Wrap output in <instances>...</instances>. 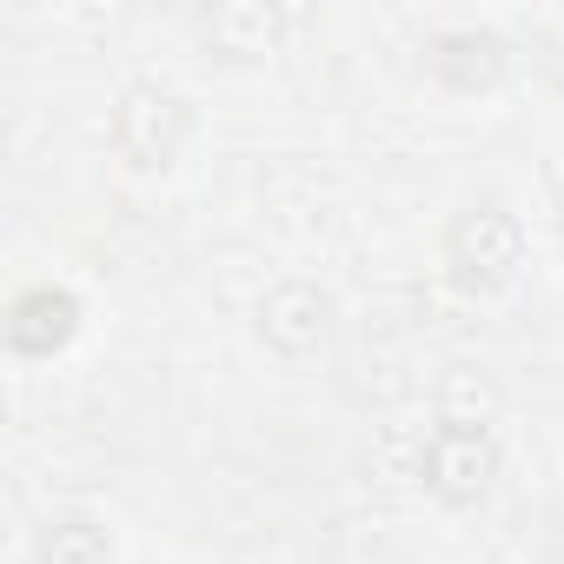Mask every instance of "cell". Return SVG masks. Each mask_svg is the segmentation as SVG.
I'll return each mask as SVG.
<instances>
[{"mask_svg":"<svg viewBox=\"0 0 564 564\" xmlns=\"http://www.w3.org/2000/svg\"><path fill=\"white\" fill-rule=\"evenodd\" d=\"M286 28H300L293 8H252V0H239V8H213V14H206V34H213L226 54H265Z\"/></svg>","mask_w":564,"mask_h":564,"instance_id":"obj_7","label":"cell"},{"mask_svg":"<svg viewBox=\"0 0 564 564\" xmlns=\"http://www.w3.org/2000/svg\"><path fill=\"white\" fill-rule=\"evenodd\" d=\"M432 74L452 87V94H491L505 74H511V47L505 34L491 28H452L432 41Z\"/></svg>","mask_w":564,"mask_h":564,"instance_id":"obj_6","label":"cell"},{"mask_svg":"<svg viewBox=\"0 0 564 564\" xmlns=\"http://www.w3.org/2000/svg\"><path fill=\"white\" fill-rule=\"evenodd\" d=\"M498 465H505V452H498L491 425H478V419H445V425H432V438H425V452H419L425 491H432L438 505H452V511L485 505V491L498 485Z\"/></svg>","mask_w":564,"mask_h":564,"instance_id":"obj_3","label":"cell"},{"mask_svg":"<svg viewBox=\"0 0 564 564\" xmlns=\"http://www.w3.org/2000/svg\"><path fill=\"white\" fill-rule=\"evenodd\" d=\"M34 564H113V538L100 518H47L34 531Z\"/></svg>","mask_w":564,"mask_h":564,"instance_id":"obj_8","label":"cell"},{"mask_svg":"<svg viewBox=\"0 0 564 564\" xmlns=\"http://www.w3.org/2000/svg\"><path fill=\"white\" fill-rule=\"evenodd\" d=\"M445 265H452V279H458L465 293L511 286L518 265H524V219L511 206H498V199L465 206L452 219V232H445Z\"/></svg>","mask_w":564,"mask_h":564,"instance_id":"obj_2","label":"cell"},{"mask_svg":"<svg viewBox=\"0 0 564 564\" xmlns=\"http://www.w3.org/2000/svg\"><path fill=\"white\" fill-rule=\"evenodd\" d=\"M8 352H21V359H54L74 333H80V300L67 293V286H21L14 300H8Z\"/></svg>","mask_w":564,"mask_h":564,"instance_id":"obj_5","label":"cell"},{"mask_svg":"<svg viewBox=\"0 0 564 564\" xmlns=\"http://www.w3.org/2000/svg\"><path fill=\"white\" fill-rule=\"evenodd\" d=\"M333 293L313 286V279H279V286L259 300V346L279 352V359H313L326 339H333Z\"/></svg>","mask_w":564,"mask_h":564,"instance_id":"obj_4","label":"cell"},{"mask_svg":"<svg viewBox=\"0 0 564 564\" xmlns=\"http://www.w3.org/2000/svg\"><path fill=\"white\" fill-rule=\"evenodd\" d=\"M193 140V100L166 80H133L113 100V147L140 173H166Z\"/></svg>","mask_w":564,"mask_h":564,"instance_id":"obj_1","label":"cell"}]
</instances>
